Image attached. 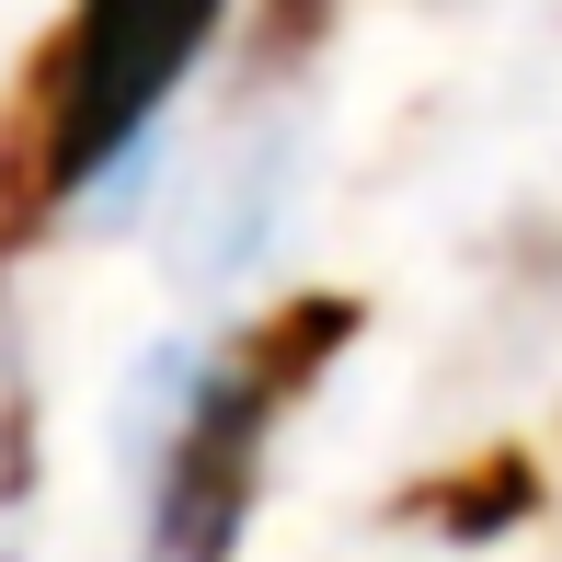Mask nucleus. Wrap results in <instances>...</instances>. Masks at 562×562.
Listing matches in <instances>:
<instances>
[{
  "mask_svg": "<svg viewBox=\"0 0 562 562\" xmlns=\"http://www.w3.org/2000/svg\"><path fill=\"white\" fill-rule=\"evenodd\" d=\"M218 12L229 0H69V23L35 46L12 126H0V241L46 229L149 138V115L207 58Z\"/></svg>",
  "mask_w": 562,
  "mask_h": 562,
  "instance_id": "nucleus-1",
  "label": "nucleus"
},
{
  "mask_svg": "<svg viewBox=\"0 0 562 562\" xmlns=\"http://www.w3.org/2000/svg\"><path fill=\"white\" fill-rule=\"evenodd\" d=\"M345 334H356V299H288L276 322H252V334L195 379L184 425H172L161 505H149V528H161L149 551H161V562H229V551H241L265 448H276V425H288V402L334 368Z\"/></svg>",
  "mask_w": 562,
  "mask_h": 562,
  "instance_id": "nucleus-2",
  "label": "nucleus"
},
{
  "mask_svg": "<svg viewBox=\"0 0 562 562\" xmlns=\"http://www.w3.org/2000/svg\"><path fill=\"white\" fill-rule=\"evenodd\" d=\"M322 23H334V0H265V23H252V35H265V58H299Z\"/></svg>",
  "mask_w": 562,
  "mask_h": 562,
  "instance_id": "nucleus-3",
  "label": "nucleus"
}]
</instances>
